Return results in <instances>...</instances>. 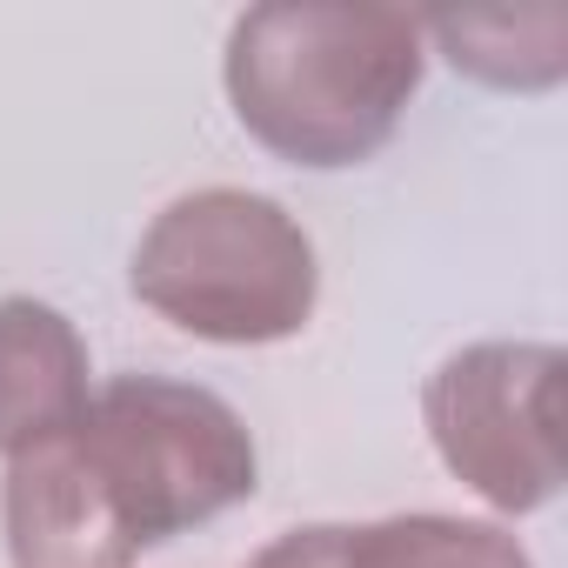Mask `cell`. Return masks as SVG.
Masks as SVG:
<instances>
[{"label":"cell","mask_w":568,"mask_h":568,"mask_svg":"<svg viewBox=\"0 0 568 568\" xmlns=\"http://www.w3.org/2000/svg\"><path fill=\"white\" fill-rule=\"evenodd\" d=\"M342 521H315V528H288L281 541H267L247 568H348L342 555Z\"/></svg>","instance_id":"9c48e42d"},{"label":"cell","mask_w":568,"mask_h":568,"mask_svg":"<svg viewBox=\"0 0 568 568\" xmlns=\"http://www.w3.org/2000/svg\"><path fill=\"white\" fill-rule=\"evenodd\" d=\"M348 568H535L528 548L495 521L462 515H388L342 535Z\"/></svg>","instance_id":"ba28073f"},{"label":"cell","mask_w":568,"mask_h":568,"mask_svg":"<svg viewBox=\"0 0 568 568\" xmlns=\"http://www.w3.org/2000/svg\"><path fill=\"white\" fill-rule=\"evenodd\" d=\"M315 241L302 221L247 187H194L154 214L134 247V295L221 348H267L315 315Z\"/></svg>","instance_id":"7a4b0ae2"},{"label":"cell","mask_w":568,"mask_h":568,"mask_svg":"<svg viewBox=\"0 0 568 568\" xmlns=\"http://www.w3.org/2000/svg\"><path fill=\"white\" fill-rule=\"evenodd\" d=\"M0 515H8L14 568H134L141 555L121 515L108 508L94 468L81 462L74 428L8 462Z\"/></svg>","instance_id":"5b68a950"},{"label":"cell","mask_w":568,"mask_h":568,"mask_svg":"<svg viewBox=\"0 0 568 568\" xmlns=\"http://www.w3.org/2000/svg\"><path fill=\"white\" fill-rule=\"evenodd\" d=\"M74 448L94 468L134 548H161L214 521L221 508L247 501L261 475L241 415L221 395L161 375H121L101 395H88Z\"/></svg>","instance_id":"3957f363"},{"label":"cell","mask_w":568,"mask_h":568,"mask_svg":"<svg viewBox=\"0 0 568 568\" xmlns=\"http://www.w3.org/2000/svg\"><path fill=\"white\" fill-rule=\"evenodd\" d=\"M561 348L475 342L428 375L422 415L435 455L488 508L528 515L561 495Z\"/></svg>","instance_id":"277c9868"},{"label":"cell","mask_w":568,"mask_h":568,"mask_svg":"<svg viewBox=\"0 0 568 568\" xmlns=\"http://www.w3.org/2000/svg\"><path fill=\"white\" fill-rule=\"evenodd\" d=\"M422 88V21L402 8H247L227 34L241 128L295 168L368 161Z\"/></svg>","instance_id":"6da1fadb"},{"label":"cell","mask_w":568,"mask_h":568,"mask_svg":"<svg viewBox=\"0 0 568 568\" xmlns=\"http://www.w3.org/2000/svg\"><path fill=\"white\" fill-rule=\"evenodd\" d=\"M428 34L448 48V61L488 88H555L568 68V14H435Z\"/></svg>","instance_id":"52a82bcc"},{"label":"cell","mask_w":568,"mask_h":568,"mask_svg":"<svg viewBox=\"0 0 568 568\" xmlns=\"http://www.w3.org/2000/svg\"><path fill=\"white\" fill-rule=\"evenodd\" d=\"M88 408V342L34 295L0 302V455L68 435Z\"/></svg>","instance_id":"8992f818"}]
</instances>
